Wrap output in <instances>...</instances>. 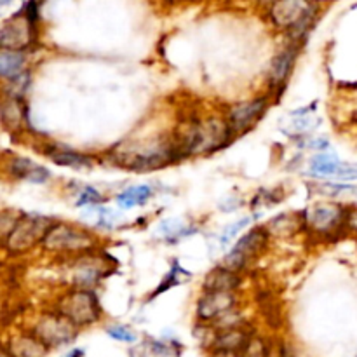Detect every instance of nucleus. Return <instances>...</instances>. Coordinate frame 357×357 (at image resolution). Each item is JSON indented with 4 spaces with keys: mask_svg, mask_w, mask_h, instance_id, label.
<instances>
[{
    "mask_svg": "<svg viewBox=\"0 0 357 357\" xmlns=\"http://www.w3.org/2000/svg\"><path fill=\"white\" fill-rule=\"evenodd\" d=\"M40 246L45 251L54 255H68V257H79V255L91 253L96 246V239L89 232L70 223L54 222L45 232Z\"/></svg>",
    "mask_w": 357,
    "mask_h": 357,
    "instance_id": "2",
    "label": "nucleus"
},
{
    "mask_svg": "<svg viewBox=\"0 0 357 357\" xmlns=\"http://www.w3.org/2000/svg\"><path fill=\"white\" fill-rule=\"evenodd\" d=\"M317 190L323 195H342V194H351V192H356L357 187H352V185H344V183H324L317 187Z\"/></svg>",
    "mask_w": 357,
    "mask_h": 357,
    "instance_id": "32",
    "label": "nucleus"
},
{
    "mask_svg": "<svg viewBox=\"0 0 357 357\" xmlns=\"http://www.w3.org/2000/svg\"><path fill=\"white\" fill-rule=\"evenodd\" d=\"M261 2H268V0H261Z\"/></svg>",
    "mask_w": 357,
    "mask_h": 357,
    "instance_id": "37",
    "label": "nucleus"
},
{
    "mask_svg": "<svg viewBox=\"0 0 357 357\" xmlns=\"http://www.w3.org/2000/svg\"><path fill=\"white\" fill-rule=\"evenodd\" d=\"M152 188L146 187V185H136V187L128 188V190L121 192V194L115 197V202L121 209H129L135 208V206H143L145 202H149L152 199Z\"/></svg>",
    "mask_w": 357,
    "mask_h": 357,
    "instance_id": "23",
    "label": "nucleus"
},
{
    "mask_svg": "<svg viewBox=\"0 0 357 357\" xmlns=\"http://www.w3.org/2000/svg\"><path fill=\"white\" fill-rule=\"evenodd\" d=\"M314 7L310 0H274L271 20L279 30H288L300 37L312 23Z\"/></svg>",
    "mask_w": 357,
    "mask_h": 357,
    "instance_id": "6",
    "label": "nucleus"
},
{
    "mask_svg": "<svg viewBox=\"0 0 357 357\" xmlns=\"http://www.w3.org/2000/svg\"><path fill=\"white\" fill-rule=\"evenodd\" d=\"M250 337L251 333L244 326L220 330L215 333L209 349L215 357H239Z\"/></svg>",
    "mask_w": 357,
    "mask_h": 357,
    "instance_id": "14",
    "label": "nucleus"
},
{
    "mask_svg": "<svg viewBox=\"0 0 357 357\" xmlns=\"http://www.w3.org/2000/svg\"><path fill=\"white\" fill-rule=\"evenodd\" d=\"M26 72V54L23 51L0 49V80L9 82Z\"/></svg>",
    "mask_w": 357,
    "mask_h": 357,
    "instance_id": "21",
    "label": "nucleus"
},
{
    "mask_svg": "<svg viewBox=\"0 0 357 357\" xmlns=\"http://www.w3.org/2000/svg\"><path fill=\"white\" fill-rule=\"evenodd\" d=\"M121 164L135 171H152L166 167L180 160L173 139L153 142L152 145H142L138 149L115 152Z\"/></svg>",
    "mask_w": 357,
    "mask_h": 357,
    "instance_id": "4",
    "label": "nucleus"
},
{
    "mask_svg": "<svg viewBox=\"0 0 357 357\" xmlns=\"http://www.w3.org/2000/svg\"><path fill=\"white\" fill-rule=\"evenodd\" d=\"M236 293H204L197 302V319L204 324L215 323L220 316L236 309Z\"/></svg>",
    "mask_w": 357,
    "mask_h": 357,
    "instance_id": "13",
    "label": "nucleus"
},
{
    "mask_svg": "<svg viewBox=\"0 0 357 357\" xmlns=\"http://www.w3.org/2000/svg\"><path fill=\"white\" fill-rule=\"evenodd\" d=\"M31 333L51 351V349H59L72 344L79 335V328L73 326L58 310H52V312H45L38 317Z\"/></svg>",
    "mask_w": 357,
    "mask_h": 357,
    "instance_id": "7",
    "label": "nucleus"
},
{
    "mask_svg": "<svg viewBox=\"0 0 357 357\" xmlns=\"http://www.w3.org/2000/svg\"><path fill=\"white\" fill-rule=\"evenodd\" d=\"M345 223H347L352 230H356L357 232V208L347 209V215H345Z\"/></svg>",
    "mask_w": 357,
    "mask_h": 357,
    "instance_id": "33",
    "label": "nucleus"
},
{
    "mask_svg": "<svg viewBox=\"0 0 357 357\" xmlns=\"http://www.w3.org/2000/svg\"><path fill=\"white\" fill-rule=\"evenodd\" d=\"M268 234L265 227H253L248 234H244L236 244H234V253L239 255L246 264H250L253 258H257L261 251L267 248Z\"/></svg>",
    "mask_w": 357,
    "mask_h": 357,
    "instance_id": "15",
    "label": "nucleus"
},
{
    "mask_svg": "<svg viewBox=\"0 0 357 357\" xmlns=\"http://www.w3.org/2000/svg\"><path fill=\"white\" fill-rule=\"evenodd\" d=\"M9 173L16 180H23L35 185H42L47 180H51V171L47 167L38 166V164L26 159V157H14V159H10Z\"/></svg>",
    "mask_w": 357,
    "mask_h": 357,
    "instance_id": "16",
    "label": "nucleus"
},
{
    "mask_svg": "<svg viewBox=\"0 0 357 357\" xmlns=\"http://www.w3.org/2000/svg\"><path fill=\"white\" fill-rule=\"evenodd\" d=\"M268 110V98H257V100L246 101V103L236 105L230 108L229 117H227V124H229L232 135H239V132L248 131L257 122L267 114Z\"/></svg>",
    "mask_w": 357,
    "mask_h": 357,
    "instance_id": "11",
    "label": "nucleus"
},
{
    "mask_svg": "<svg viewBox=\"0 0 357 357\" xmlns=\"http://www.w3.org/2000/svg\"><path fill=\"white\" fill-rule=\"evenodd\" d=\"M103 201L105 197L101 195L100 190H96L94 187H84L79 192V195H77L75 206L77 208H84V206H101Z\"/></svg>",
    "mask_w": 357,
    "mask_h": 357,
    "instance_id": "29",
    "label": "nucleus"
},
{
    "mask_svg": "<svg viewBox=\"0 0 357 357\" xmlns=\"http://www.w3.org/2000/svg\"><path fill=\"white\" fill-rule=\"evenodd\" d=\"M176 351L166 342L145 340L131 351V357H173Z\"/></svg>",
    "mask_w": 357,
    "mask_h": 357,
    "instance_id": "24",
    "label": "nucleus"
},
{
    "mask_svg": "<svg viewBox=\"0 0 357 357\" xmlns=\"http://www.w3.org/2000/svg\"><path fill=\"white\" fill-rule=\"evenodd\" d=\"M0 357H13L6 347H0Z\"/></svg>",
    "mask_w": 357,
    "mask_h": 357,
    "instance_id": "36",
    "label": "nucleus"
},
{
    "mask_svg": "<svg viewBox=\"0 0 357 357\" xmlns=\"http://www.w3.org/2000/svg\"><path fill=\"white\" fill-rule=\"evenodd\" d=\"M0 119L2 124L9 131H20L26 124V105L24 100H14V98H6L0 105Z\"/></svg>",
    "mask_w": 357,
    "mask_h": 357,
    "instance_id": "19",
    "label": "nucleus"
},
{
    "mask_svg": "<svg viewBox=\"0 0 357 357\" xmlns=\"http://www.w3.org/2000/svg\"><path fill=\"white\" fill-rule=\"evenodd\" d=\"M241 278L236 272H230L223 267H216L209 272L202 281L204 293H236L241 288Z\"/></svg>",
    "mask_w": 357,
    "mask_h": 357,
    "instance_id": "17",
    "label": "nucleus"
},
{
    "mask_svg": "<svg viewBox=\"0 0 357 357\" xmlns=\"http://www.w3.org/2000/svg\"><path fill=\"white\" fill-rule=\"evenodd\" d=\"M188 278H190V274H188L187 271H185L183 267H181L180 264H174L173 268L169 271V274L164 278L162 284L159 286V288L155 289V295H160V293H166L167 289L174 288V286H180L183 284V282L188 281Z\"/></svg>",
    "mask_w": 357,
    "mask_h": 357,
    "instance_id": "26",
    "label": "nucleus"
},
{
    "mask_svg": "<svg viewBox=\"0 0 357 357\" xmlns=\"http://www.w3.org/2000/svg\"><path fill=\"white\" fill-rule=\"evenodd\" d=\"M56 310L79 330L101 319V305L94 289H70L58 300Z\"/></svg>",
    "mask_w": 357,
    "mask_h": 357,
    "instance_id": "3",
    "label": "nucleus"
},
{
    "mask_svg": "<svg viewBox=\"0 0 357 357\" xmlns=\"http://www.w3.org/2000/svg\"><path fill=\"white\" fill-rule=\"evenodd\" d=\"M107 261L98 257V255H94V251H91V253L75 257V261L70 268V278H72L73 288L93 289L107 275Z\"/></svg>",
    "mask_w": 357,
    "mask_h": 357,
    "instance_id": "9",
    "label": "nucleus"
},
{
    "mask_svg": "<svg viewBox=\"0 0 357 357\" xmlns=\"http://www.w3.org/2000/svg\"><path fill=\"white\" fill-rule=\"evenodd\" d=\"M234 135L230 131L227 119L209 117L206 121L187 124L176 138H173L178 157L204 155L222 150L232 142Z\"/></svg>",
    "mask_w": 357,
    "mask_h": 357,
    "instance_id": "1",
    "label": "nucleus"
},
{
    "mask_svg": "<svg viewBox=\"0 0 357 357\" xmlns=\"http://www.w3.org/2000/svg\"><path fill=\"white\" fill-rule=\"evenodd\" d=\"M309 174L314 178H337L340 181L357 180V166L345 164L335 153H317L309 164Z\"/></svg>",
    "mask_w": 357,
    "mask_h": 357,
    "instance_id": "12",
    "label": "nucleus"
},
{
    "mask_svg": "<svg viewBox=\"0 0 357 357\" xmlns=\"http://www.w3.org/2000/svg\"><path fill=\"white\" fill-rule=\"evenodd\" d=\"M6 349L13 357H45L49 352V349L33 333L14 335Z\"/></svg>",
    "mask_w": 357,
    "mask_h": 357,
    "instance_id": "18",
    "label": "nucleus"
},
{
    "mask_svg": "<svg viewBox=\"0 0 357 357\" xmlns=\"http://www.w3.org/2000/svg\"><path fill=\"white\" fill-rule=\"evenodd\" d=\"M279 357H296V356L293 354L291 351H288V349L282 347V349H281V354H279Z\"/></svg>",
    "mask_w": 357,
    "mask_h": 357,
    "instance_id": "35",
    "label": "nucleus"
},
{
    "mask_svg": "<svg viewBox=\"0 0 357 357\" xmlns=\"http://www.w3.org/2000/svg\"><path fill=\"white\" fill-rule=\"evenodd\" d=\"M107 335L114 340L122 342V344H136L138 342V333L132 331L131 328L122 326V324H115V326L107 328Z\"/></svg>",
    "mask_w": 357,
    "mask_h": 357,
    "instance_id": "30",
    "label": "nucleus"
},
{
    "mask_svg": "<svg viewBox=\"0 0 357 357\" xmlns=\"http://www.w3.org/2000/svg\"><path fill=\"white\" fill-rule=\"evenodd\" d=\"M345 215L347 209L338 204H317L303 211V223L312 232L328 236L345 225Z\"/></svg>",
    "mask_w": 357,
    "mask_h": 357,
    "instance_id": "10",
    "label": "nucleus"
},
{
    "mask_svg": "<svg viewBox=\"0 0 357 357\" xmlns=\"http://www.w3.org/2000/svg\"><path fill=\"white\" fill-rule=\"evenodd\" d=\"M37 38L35 23L24 13L16 14L0 28V49L23 51L30 47Z\"/></svg>",
    "mask_w": 357,
    "mask_h": 357,
    "instance_id": "8",
    "label": "nucleus"
},
{
    "mask_svg": "<svg viewBox=\"0 0 357 357\" xmlns=\"http://www.w3.org/2000/svg\"><path fill=\"white\" fill-rule=\"evenodd\" d=\"M54 220L42 215H23L16 220L13 230L3 239L6 250L10 255H23L42 243L49 227Z\"/></svg>",
    "mask_w": 357,
    "mask_h": 357,
    "instance_id": "5",
    "label": "nucleus"
},
{
    "mask_svg": "<svg viewBox=\"0 0 357 357\" xmlns=\"http://www.w3.org/2000/svg\"><path fill=\"white\" fill-rule=\"evenodd\" d=\"M82 356H84V351H80V349H73V351H70L68 354L63 357H82Z\"/></svg>",
    "mask_w": 357,
    "mask_h": 357,
    "instance_id": "34",
    "label": "nucleus"
},
{
    "mask_svg": "<svg viewBox=\"0 0 357 357\" xmlns=\"http://www.w3.org/2000/svg\"><path fill=\"white\" fill-rule=\"evenodd\" d=\"M239 357H271V347L265 338L251 335Z\"/></svg>",
    "mask_w": 357,
    "mask_h": 357,
    "instance_id": "28",
    "label": "nucleus"
},
{
    "mask_svg": "<svg viewBox=\"0 0 357 357\" xmlns=\"http://www.w3.org/2000/svg\"><path fill=\"white\" fill-rule=\"evenodd\" d=\"M295 59H296L295 47L284 49V51L279 52V54L274 58V61H272V66H271V86L274 87L275 91L286 84V80H288L289 73H291L293 70V65H295Z\"/></svg>",
    "mask_w": 357,
    "mask_h": 357,
    "instance_id": "20",
    "label": "nucleus"
},
{
    "mask_svg": "<svg viewBox=\"0 0 357 357\" xmlns=\"http://www.w3.org/2000/svg\"><path fill=\"white\" fill-rule=\"evenodd\" d=\"M251 220H253L251 216H244V218L237 220V222H234L232 225L227 227V229L222 232V236H220V243H222L223 246H227V244L232 243V241L237 237V234H239L241 230H244L248 225H250Z\"/></svg>",
    "mask_w": 357,
    "mask_h": 357,
    "instance_id": "31",
    "label": "nucleus"
},
{
    "mask_svg": "<svg viewBox=\"0 0 357 357\" xmlns=\"http://www.w3.org/2000/svg\"><path fill=\"white\" fill-rule=\"evenodd\" d=\"M296 225V222L293 220V216L289 215H279L278 218L271 220L268 225H265L268 237L271 236H289L293 232V227Z\"/></svg>",
    "mask_w": 357,
    "mask_h": 357,
    "instance_id": "27",
    "label": "nucleus"
},
{
    "mask_svg": "<svg viewBox=\"0 0 357 357\" xmlns=\"http://www.w3.org/2000/svg\"><path fill=\"white\" fill-rule=\"evenodd\" d=\"M157 232H159L160 236H164V239L167 241H178V239H183V237H187L188 234L194 232V229L188 227L183 220L171 218V220H164V222L159 225V230H157Z\"/></svg>",
    "mask_w": 357,
    "mask_h": 357,
    "instance_id": "25",
    "label": "nucleus"
},
{
    "mask_svg": "<svg viewBox=\"0 0 357 357\" xmlns=\"http://www.w3.org/2000/svg\"><path fill=\"white\" fill-rule=\"evenodd\" d=\"M49 159L61 167H72V169H87V167L94 166L93 157L86 155V153L73 152V150H54L49 153Z\"/></svg>",
    "mask_w": 357,
    "mask_h": 357,
    "instance_id": "22",
    "label": "nucleus"
}]
</instances>
